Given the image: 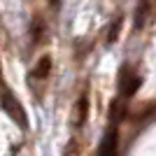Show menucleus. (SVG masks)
Segmentation results:
<instances>
[{
    "label": "nucleus",
    "mask_w": 156,
    "mask_h": 156,
    "mask_svg": "<svg viewBox=\"0 0 156 156\" xmlns=\"http://www.w3.org/2000/svg\"><path fill=\"white\" fill-rule=\"evenodd\" d=\"M42 33H44V23L40 19H35V23H33V42H40V40H42Z\"/></svg>",
    "instance_id": "obj_7"
},
{
    "label": "nucleus",
    "mask_w": 156,
    "mask_h": 156,
    "mask_svg": "<svg viewBox=\"0 0 156 156\" xmlns=\"http://www.w3.org/2000/svg\"><path fill=\"white\" fill-rule=\"evenodd\" d=\"M149 14H151V0H140V2H137V7H135V21H133L137 30L147 23Z\"/></svg>",
    "instance_id": "obj_4"
},
{
    "label": "nucleus",
    "mask_w": 156,
    "mask_h": 156,
    "mask_svg": "<svg viewBox=\"0 0 156 156\" xmlns=\"http://www.w3.org/2000/svg\"><path fill=\"white\" fill-rule=\"evenodd\" d=\"M151 2H156V0H151Z\"/></svg>",
    "instance_id": "obj_9"
},
{
    "label": "nucleus",
    "mask_w": 156,
    "mask_h": 156,
    "mask_svg": "<svg viewBox=\"0 0 156 156\" xmlns=\"http://www.w3.org/2000/svg\"><path fill=\"white\" fill-rule=\"evenodd\" d=\"M49 72H51V56H42V58L35 63V68L30 70V77L42 82V79L49 77Z\"/></svg>",
    "instance_id": "obj_3"
},
{
    "label": "nucleus",
    "mask_w": 156,
    "mask_h": 156,
    "mask_svg": "<svg viewBox=\"0 0 156 156\" xmlns=\"http://www.w3.org/2000/svg\"><path fill=\"white\" fill-rule=\"evenodd\" d=\"M2 105H5V110L9 112L21 126H26V114H23V110L19 107V100H16V98L9 96V93H5V96H2Z\"/></svg>",
    "instance_id": "obj_1"
},
{
    "label": "nucleus",
    "mask_w": 156,
    "mask_h": 156,
    "mask_svg": "<svg viewBox=\"0 0 156 156\" xmlns=\"http://www.w3.org/2000/svg\"><path fill=\"white\" fill-rule=\"evenodd\" d=\"M86 119H89V93H82L75 105V126L82 128L86 124Z\"/></svg>",
    "instance_id": "obj_2"
},
{
    "label": "nucleus",
    "mask_w": 156,
    "mask_h": 156,
    "mask_svg": "<svg viewBox=\"0 0 156 156\" xmlns=\"http://www.w3.org/2000/svg\"><path fill=\"white\" fill-rule=\"evenodd\" d=\"M49 2H51V7H58L61 5V0H49Z\"/></svg>",
    "instance_id": "obj_8"
},
{
    "label": "nucleus",
    "mask_w": 156,
    "mask_h": 156,
    "mask_svg": "<svg viewBox=\"0 0 156 156\" xmlns=\"http://www.w3.org/2000/svg\"><path fill=\"white\" fill-rule=\"evenodd\" d=\"M121 26H124V16H114L110 23V28H107V44H112V42H117L119 33H121Z\"/></svg>",
    "instance_id": "obj_5"
},
{
    "label": "nucleus",
    "mask_w": 156,
    "mask_h": 156,
    "mask_svg": "<svg viewBox=\"0 0 156 156\" xmlns=\"http://www.w3.org/2000/svg\"><path fill=\"white\" fill-rule=\"evenodd\" d=\"M63 156H82V144H79V140H75V137H72L70 142L65 144Z\"/></svg>",
    "instance_id": "obj_6"
}]
</instances>
